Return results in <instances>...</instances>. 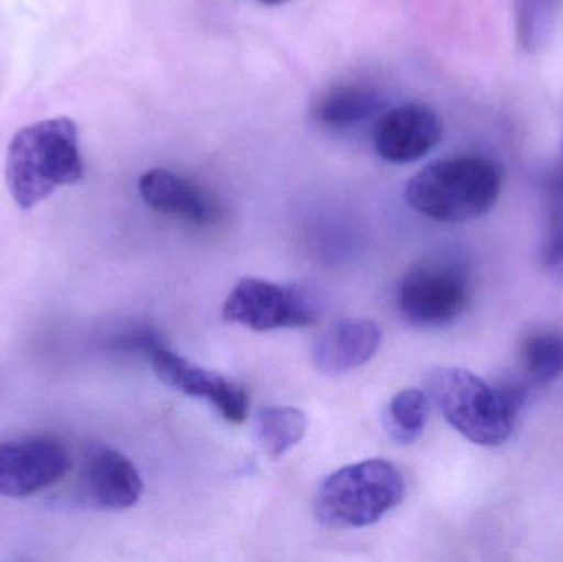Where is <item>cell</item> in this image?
Listing matches in <instances>:
<instances>
[{"label": "cell", "instance_id": "cell-1", "mask_svg": "<svg viewBox=\"0 0 563 562\" xmlns=\"http://www.w3.org/2000/svg\"><path fill=\"white\" fill-rule=\"evenodd\" d=\"M427 393L443 419L482 448H499L509 441L528 401L521 383H489L459 366L433 370L427 378Z\"/></svg>", "mask_w": 563, "mask_h": 562}, {"label": "cell", "instance_id": "cell-2", "mask_svg": "<svg viewBox=\"0 0 563 562\" xmlns=\"http://www.w3.org/2000/svg\"><path fill=\"white\" fill-rule=\"evenodd\" d=\"M82 175L79 129L65 115L20 129L7 148V187L22 210H32L58 188L78 184Z\"/></svg>", "mask_w": 563, "mask_h": 562}, {"label": "cell", "instance_id": "cell-3", "mask_svg": "<svg viewBox=\"0 0 563 562\" xmlns=\"http://www.w3.org/2000/svg\"><path fill=\"white\" fill-rule=\"evenodd\" d=\"M503 172L493 158L460 154L440 158L417 172L406 187L412 210L440 223L478 220L495 208Z\"/></svg>", "mask_w": 563, "mask_h": 562}, {"label": "cell", "instance_id": "cell-4", "mask_svg": "<svg viewBox=\"0 0 563 562\" xmlns=\"http://www.w3.org/2000/svg\"><path fill=\"white\" fill-rule=\"evenodd\" d=\"M406 497L396 465L369 459L328 475L314 495V517L331 530H360L377 524Z\"/></svg>", "mask_w": 563, "mask_h": 562}, {"label": "cell", "instance_id": "cell-5", "mask_svg": "<svg viewBox=\"0 0 563 562\" xmlns=\"http://www.w3.org/2000/svg\"><path fill=\"white\" fill-rule=\"evenodd\" d=\"M468 302V276L452 261L417 264L402 277L397 289V307L404 319L426 329L455 322Z\"/></svg>", "mask_w": 563, "mask_h": 562}, {"label": "cell", "instance_id": "cell-6", "mask_svg": "<svg viewBox=\"0 0 563 562\" xmlns=\"http://www.w3.org/2000/svg\"><path fill=\"white\" fill-rule=\"evenodd\" d=\"M313 300L295 287L246 277L234 286L223 307L228 322L254 332L298 329L317 320Z\"/></svg>", "mask_w": 563, "mask_h": 562}, {"label": "cell", "instance_id": "cell-7", "mask_svg": "<svg viewBox=\"0 0 563 562\" xmlns=\"http://www.w3.org/2000/svg\"><path fill=\"white\" fill-rule=\"evenodd\" d=\"M71 469V455L52 436L0 441V495L30 497L58 484Z\"/></svg>", "mask_w": 563, "mask_h": 562}, {"label": "cell", "instance_id": "cell-8", "mask_svg": "<svg viewBox=\"0 0 563 562\" xmlns=\"http://www.w3.org/2000/svg\"><path fill=\"white\" fill-rule=\"evenodd\" d=\"M155 375L168 388L191 398L205 399L231 425H243L247 418V396L231 379L210 370L188 362L184 356L158 343L152 342L145 350Z\"/></svg>", "mask_w": 563, "mask_h": 562}, {"label": "cell", "instance_id": "cell-9", "mask_svg": "<svg viewBox=\"0 0 563 562\" xmlns=\"http://www.w3.org/2000/svg\"><path fill=\"white\" fill-rule=\"evenodd\" d=\"M440 115L422 102H407L380 115L374 128L377 155L390 164H412L427 157L442 141Z\"/></svg>", "mask_w": 563, "mask_h": 562}, {"label": "cell", "instance_id": "cell-10", "mask_svg": "<svg viewBox=\"0 0 563 562\" xmlns=\"http://www.w3.org/2000/svg\"><path fill=\"white\" fill-rule=\"evenodd\" d=\"M142 200L158 213L185 223L208 227L220 218L221 207L207 188L167 168H151L139 180Z\"/></svg>", "mask_w": 563, "mask_h": 562}, {"label": "cell", "instance_id": "cell-11", "mask_svg": "<svg viewBox=\"0 0 563 562\" xmlns=\"http://www.w3.org/2000/svg\"><path fill=\"white\" fill-rule=\"evenodd\" d=\"M81 492L89 504L102 510H128L141 498L144 482L121 452L98 448L82 462Z\"/></svg>", "mask_w": 563, "mask_h": 562}, {"label": "cell", "instance_id": "cell-12", "mask_svg": "<svg viewBox=\"0 0 563 562\" xmlns=\"http://www.w3.org/2000/svg\"><path fill=\"white\" fill-rule=\"evenodd\" d=\"M380 343L383 330L374 320H341L314 340L311 360L324 375H343L369 363Z\"/></svg>", "mask_w": 563, "mask_h": 562}, {"label": "cell", "instance_id": "cell-13", "mask_svg": "<svg viewBox=\"0 0 563 562\" xmlns=\"http://www.w3.org/2000/svg\"><path fill=\"white\" fill-rule=\"evenodd\" d=\"M383 99L376 89L360 82H343L324 89L313 104L311 118L321 128L343 131L367 121L379 111Z\"/></svg>", "mask_w": 563, "mask_h": 562}, {"label": "cell", "instance_id": "cell-14", "mask_svg": "<svg viewBox=\"0 0 563 562\" xmlns=\"http://www.w3.org/2000/svg\"><path fill=\"white\" fill-rule=\"evenodd\" d=\"M307 416L291 406H267L256 416V439L271 459H280L303 439Z\"/></svg>", "mask_w": 563, "mask_h": 562}, {"label": "cell", "instance_id": "cell-15", "mask_svg": "<svg viewBox=\"0 0 563 562\" xmlns=\"http://www.w3.org/2000/svg\"><path fill=\"white\" fill-rule=\"evenodd\" d=\"M519 365L538 385H549L563 376V333L534 330L519 343Z\"/></svg>", "mask_w": 563, "mask_h": 562}, {"label": "cell", "instance_id": "cell-16", "mask_svg": "<svg viewBox=\"0 0 563 562\" xmlns=\"http://www.w3.org/2000/svg\"><path fill=\"white\" fill-rule=\"evenodd\" d=\"M429 422V396L417 388L397 393L387 406V429L399 444H413Z\"/></svg>", "mask_w": 563, "mask_h": 562}, {"label": "cell", "instance_id": "cell-17", "mask_svg": "<svg viewBox=\"0 0 563 562\" xmlns=\"http://www.w3.org/2000/svg\"><path fill=\"white\" fill-rule=\"evenodd\" d=\"M542 263L552 271H563V190L552 191L549 200L548 227L542 241Z\"/></svg>", "mask_w": 563, "mask_h": 562}, {"label": "cell", "instance_id": "cell-18", "mask_svg": "<svg viewBox=\"0 0 563 562\" xmlns=\"http://www.w3.org/2000/svg\"><path fill=\"white\" fill-rule=\"evenodd\" d=\"M260 2L264 3V5L277 7L284 5V3L290 2V0H260Z\"/></svg>", "mask_w": 563, "mask_h": 562}]
</instances>
